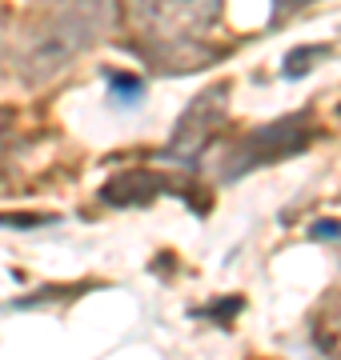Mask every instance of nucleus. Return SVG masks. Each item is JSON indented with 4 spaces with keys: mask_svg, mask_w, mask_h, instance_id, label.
Returning a JSON list of instances; mask_svg holds the SVG:
<instances>
[{
    "mask_svg": "<svg viewBox=\"0 0 341 360\" xmlns=\"http://www.w3.org/2000/svg\"><path fill=\"white\" fill-rule=\"evenodd\" d=\"M97 8H65L61 16H53L49 25L37 32V40L28 44V56H20V72H37V77H53L61 72L68 56H77L97 32Z\"/></svg>",
    "mask_w": 341,
    "mask_h": 360,
    "instance_id": "nucleus-1",
    "label": "nucleus"
},
{
    "mask_svg": "<svg viewBox=\"0 0 341 360\" xmlns=\"http://www.w3.org/2000/svg\"><path fill=\"white\" fill-rule=\"evenodd\" d=\"M132 13L144 32H157L165 40L197 37L217 20L221 0H132Z\"/></svg>",
    "mask_w": 341,
    "mask_h": 360,
    "instance_id": "nucleus-2",
    "label": "nucleus"
},
{
    "mask_svg": "<svg viewBox=\"0 0 341 360\" xmlns=\"http://www.w3.org/2000/svg\"><path fill=\"white\" fill-rule=\"evenodd\" d=\"M221 96H225V92H217V89L205 92V96H197V104H193V108L181 116V129H177V148H185V144H189V148H197V144L205 141L213 129H217L221 108H225Z\"/></svg>",
    "mask_w": 341,
    "mask_h": 360,
    "instance_id": "nucleus-3",
    "label": "nucleus"
}]
</instances>
